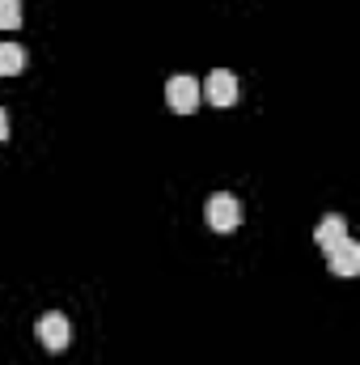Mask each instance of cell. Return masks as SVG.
Returning <instances> with one entry per match:
<instances>
[{"label": "cell", "instance_id": "1", "mask_svg": "<svg viewBox=\"0 0 360 365\" xmlns=\"http://www.w3.org/2000/svg\"><path fill=\"white\" fill-rule=\"evenodd\" d=\"M203 217H208V225H212L216 234H233V230L242 225V204H238V195H229V191H216V195H208V208H203Z\"/></svg>", "mask_w": 360, "mask_h": 365}, {"label": "cell", "instance_id": "2", "mask_svg": "<svg viewBox=\"0 0 360 365\" xmlns=\"http://www.w3.org/2000/svg\"><path fill=\"white\" fill-rule=\"evenodd\" d=\"M38 340H43L47 353H64L68 340H73V323H68L60 310H47V314L38 319Z\"/></svg>", "mask_w": 360, "mask_h": 365}, {"label": "cell", "instance_id": "3", "mask_svg": "<svg viewBox=\"0 0 360 365\" xmlns=\"http://www.w3.org/2000/svg\"><path fill=\"white\" fill-rule=\"evenodd\" d=\"M166 102H170V110H179V115H195V106H199V81L195 77H170L166 81Z\"/></svg>", "mask_w": 360, "mask_h": 365}, {"label": "cell", "instance_id": "4", "mask_svg": "<svg viewBox=\"0 0 360 365\" xmlns=\"http://www.w3.org/2000/svg\"><path fill=\"white\" fill-rule=\"evenodd\" d=\"M203 98H208L212 106H233V102H238V77H233L229 68L208 73V81H203Z\"/></svg>", "mask_w": 360, "mask_h": 365}, {"label": "cell", "instance_id": "5", "mask_svg": "<svg viewBox=\"0 0 360 365\" xmlns=\"http://www.w3.org/2000/svg\"><path fill=\"white\" fill-rule=\"evenodd\" d=\"M327 259H331V272L335 276H356L360 272V247L352 242V238H344L339 247H331Z\"/></svg>", "mask_w": 360, "mask_h": 365}, {"label": "cell", "instance_id": "6", "mask_svg": "<svg viewBox=\"0 0 360 365\" xmlns=\"http://www.w3.org/2000/svg\"><path fill=\"white\" fill-rule=\"evenodd\" d=\"M348 238V221L339 217V212H327L322 221H318V230H314V242L322 247V251H331V247H339Z\"/></svg>", "mask_w": 360, "mask_h": 365}, {"label": "cell", "instance_id": "7", "mask_svg": "<svg viewBox=\"0 0 360 365\" xmlns=\"http://www.w3.org/2000/svg\"><path fill=\"white\" fill-rule=\"evenodd\" d=\"M26 47H17V43H0V77H13V73H21L26 68Z\"/></svg>", "mask_w": 360, "mask_h": 365}, {"label": "cell", "instance_id": "8", "mask_svg": "<svg viewBox=\"0 0 360 365\" xmlns=\"http://www.w3.org/2000/svg\"><path fill=\"white\" fill-rule=\"evenodd\" d=\"M21 26V0H0V30H17Z\"/></svg>", "mask_w": 360, "mask_h": 365}, {"label": "cell", "instance_id": "9", "mask_svg": "<svg viewBox=\"0 0 360 365\" xmlns=\"http://www.w3.org/2000/svg\"><path fill=\"white\" fill-rule=\"evenodd\" d=\"M9 136V115H4V106H0V140Z\"/></svg>", "mask_w": 360, "mask_h": 365}]
</instances>
